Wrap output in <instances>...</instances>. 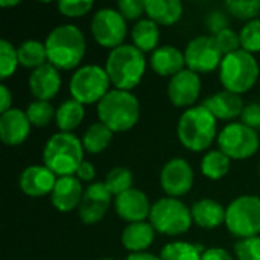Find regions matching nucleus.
<instances>
[{"mask_svg": "<svg viewBox=\"0 0 260 260\" xmlns=\"http://www.w3.org/2000/svg\"><path fill=\"white\" fill-rule=\"evenodd\" d=\"M98 117L113 133H123L137 123L140 104L133 93L114 88L98 104Z\"/></svg>", "mask_w": 260, "mask_h": 260, "instance_id": "5", "label": "nucleus"}, {"mask_svg": "<svg viewBox=\"0 0 260 260\" xmlns=\"http://www.w3.org/2000/svg\"><path fill=\"white\" fill-rule=\"evenodd\" d=\"M177 136L186 149L192 152L206 151L216 137V119L204 105L192 107L181 114Z\"/></svg>", "mask_w": 260, "mask_h": 260, "instance_id": "4", "label": "nucleus"}, {"mask_svg": "<svg viewBox=\"0 0 260 260\" xmlns=\"http://www.w3.org/2000/svg\"><path fill=\"white\" fill-rule=\"evenodd\" d=\"M126 20L117 9L102 8L99 9L91 20V34L94 40L111 50L122 46L126 37Z\"/></svg>", "mask_w": 260, "mask_h": 260, "instance_id": "11", "label": "nucleus"}, {"mask_svg": "<svg viewBox=\"0 0 260 260\" xmlns=\"http://www.w3.org/2000/svg\"><path fill=\"white\" fill-rule=\"evenodd\" d=\"M93 5L94 3L91 0H73V2L62 0V2H58V9L62 15L76 18V17H82L87 12H90Z\"/></svg>", "mask_w": 260, "mask_h": 260, "instance_id": "38", "label": "nucleus"}, {"mask_svg": "<svg viewBox=\"0 0 260 260\" xmlns=\"http://www.w3.org/2000/svg\"><path fill=\"white\" fill-rule=\"evenodd\" d=\"M105 186L111 192V195H120L129 189H133V174L126 168H114L107 174Z\"/></svg>", "mask_w": 260, "mask_h": 260, "instance_id": "32", "label": "nucleus"}, {"mask_svg": "<svg viewBox=\"0 0 260 260\" xmlns=\"http://www.w3.org/2000/svg\"><path fill=\"white\" fill-rule=\"evenodd\" d=\"M227 11L239 20H256L260 12V0H229Z\"/></svg>", "mask_w": 260, "mask_h": 260, "instance_id": "36", "label": "nucleus"}, {"mask_svg": "<svg viewBox=\"0 0 260 260\" xmlns=\"http://www.w3.org/2000/svg\"><path fill=\"white\" fill-rule=\"evenodd\" d=\"M94 175H96V171H94V166L90 161H82V165L76 171V177L81 181H93Z\"/></svg>", "mask_w": 260, "mask_h": 260, "instance_id": "44", "label": "nucleus"}, {"mask_svg": "<svg viewBox=\"0 0 260 260\" xmlns=\"http://www.w3.org/2000/svg\"><path fill=\"white\" fill-rule=\"evenodd\" d=\"M238 260H260V236L239 239L235 245Z\"/></svg>", "mask_w": 260, "mask_h": 260, "instance_id": "37", "label": "nucleus"}, {"mask_svg": "<svg viewBox=\"0 0 260 260\" xmlns=\"http://www.w3.org/2000/svg\"><path fill=\"white\" fill-rule=\"evenodd\" d=\"M259 136L256 129L244 123H229L218 136V146L230 160H245L259 149Z\"/></svg>", "mask_w": 260, "mask_h": 260, "instance_id": "10", "label": "nucleus"}, {"mask_svg": "<svg viewBox=\"0 0 260 260\" xmlns=\"http://www.w3.org/2000/svg\"><path fill=\"white\" fill-rule=\"evenodd\" d=\"M215 40L219 46V49L222 50L224 56L225 55H230L233 52H238L241 50V38H239V34H236L235 30L232 29H224L222 32L216 34L215 35Z\"/></svg>", "mask_w": 260, "mask_h": 260, "instance_id": "39", "label": "nucleus"}, {"mask_svg": "<svg viewBox=\"0 0 260 260\" xmlns=\"http://www.w3.org/2000/svg\"><path fill=\"white\" fill-rule=\"evenodd\" d=\"M110 78L105 69L99 66H84L78 69L69 84L72 99L82 105L99 104L104 96L110 91Z\"/></svg>", "mask_w": 260, "mask_h": 260, "instance_id": "9", "label": "nucleus"}, {"mask_svg": "<svg viewBox=\"0 0 260 260\" xmlns=\"http://www.w3.org/2000/svg\"><path fill=\"white\" fill-rule=\"evenodd\" d=\"M192 219L201 229H216L221 224H225V212L221 203L215 200H200L190 207Z\"/></svg>", "mask_w": 260, "mask_h": 260, "instance_id": "23", "label": "nucleus"}, {"mask_svg": "<svg viewBox=\"0 0 260 260\" xmlns=\"http://www.w3.org/2000/svg\"><path fill=\"white\" fill-rule=\"evenodd\" d=\"M125 260H161L160 256H155L152 253H131Z\"/></svg>", "mask_w": 260, "mask_h": 260, "instance_id": "46", "label": "nucleus"}, {"mask_svg": "<svg viewBox=\"0 0 260 260\" xmlns=\"http://www.w3.org/2000/svg\"><path fill=\"white\" fill-rule=\"evenodd\" d=\"M151 67L160 76H175L181 70H184L186 58L184 53L174 46H161L157 47L151 55Z\"/></svg>", "mask_w": 260, "mask_h": 260, "instance_id": "22", "label": "nucleus"}, {"mask_svg": "<svg viewBox=\"0 0 260 260\" xmlns=\"http://www.w3.org/2000/svg\"><path fill=\"white\" fill-rule=\"evenodd\" d=\"M117 11L125 20H137L146 12V0H120L117 2Z\"/></svg>", "mask_w": 260, "mask_h": 260, "instance_id": "40", "label": "nucleus"}, {"mask_svg": "<svg viewBox=\"0 0 260 260\" xmlns=\"http://www.w3.org/2000/svg\"><path fill=\"white\" fill-rule=\"evenodd\" d=\"M206 23H207L209 29H210L215 35L219 34V32H222L224 29H229V27H227V24H229L227 17H225V14L221 12V11H212V12L207 15Z\"/></svg>", "mask_w": 260, "mask_h": 260, "instance_id": "42", "label": "nucleus"}, {"mask_svg": "<svg viewBox=\"0 0 260 260\" xmlns=\"http://www.w3.org/2000/svg\"><path fill=\"white\" fill-rule=\"evenodd\" d=\"M225 225L229 232L239 238H254L260 235V198L256 195H242L230 203L225 212Z\"/></svg>", "mask_w": 260, "mask_h": 260, "instance_id": "8", "label": "nucleus"}, {"mask_svg": "<svg viewBox=\"0 0 260 260\" xmlns=\"http://www.w3.org/2000/svg\"><path fill=\"white\" fill-rule=\"evenodd\" d=\"M201 260H233V256L224 248H209L201 254Z\"/></svg>", "mask_w": 260, "mask_h": 260, "instance_id": "43", "label": "nucleus"}, {"mask_svg": "<svg viewBox=\"0 0 260 260\" xmlns=\"http://www.w3.org/2000/svg\"><path fill=\"white\" fill-rule=\"evenodd\" d=\"M111 204V192L105 183H91L85 190L79 204V218L84 224H96L104 219Z\"/></svg>", "mask_w": 260, "mask_h": 260, "instance_id": "14", "label": "nucleus"}, {"mask_svg": "<svg viewBox=\"0 0 260 260\" xmlns=\"http://www.w3.org/2000/svg\"><path fill=\"white\" fill-rule=\"evenodd\" d=\"M259 171H260V166H259Z\"/></svg>", "mask_w": 260, "mask_h": 260, "instance_id": "49", "label": "nucleus"}, {"mask_svg": "<svg viewBox=\"0 0 260 260\" xmlns=\"http://www.w3.org/2000/svg\"><path fill=\"white\" fill-rule=\"evenodd\" d=\"M151 204L148 197L139 189H129L114 200L116 213L126 222H143L151 215Z\"/></svg>", "mask_w": 260, "mask_h": 260, "instance_id": "16", "label": "nucleus"}, {"mask_svg": "<svg viewBox=\"0 0 260 260\" xmlns=\"http://www.w3.org/2000/svg\"><path fill=\"white\" fill-rule=\"evenodd\" d=\"M203 105L215 116V119H222V120H230L238 116H242V111L245 108L241 94L227 90L209 96Z\"/></svg>", "mask_w": 260, "mask_h": 260, "instance_id": "21", "label": "nucleus"}, {"mask_svg": "<svg viewBox=\"0 0 260 260\" xmlns=\"http://www.w3.org/2000/svg\"><path fill=\"white\" fill-rule=\"evenodd\" d=\"M146 14L157 24H175L183 15V5L178 0H146Z\"/></svg>", "mask_w": 260, "mask_h": 260, "instance_id": "25", "label": "nucleus"}, {"mask_svg": "<svg viewBox=\"0 0 260 260\" xmlns=\"http://www.w3.org/2000/svg\"><path fill=\"white\" fill-rule=\"evenodd\" d=\"M84 197V187L78 177H59L56 184L50 193V200L53 207L58 212H72L73 209H79V204Z\"/></svg>", "mask_w": 260, "mask_h": 260, "instance_id": "18", "label": "nucleus"}, {"mask_svg": "<svg viewBox=\"0 0 260 260\" xmlns=\"http://www.w3.org/2000/svg\"><path fill=\"white\" fill-rule=\"evenodd\" d=\"M201 93V79L198 73L184 69L171 78L168 85L169 101L175 107H190L195 104Z\"/></svg>", "mask_w": 260, "mask_h": 260, "instance_id": "15", "label": "nucleus"}, {"mask_svg": "<svg viewBox=\"0 0 260 260\" xmlns=\"http://www.w3.org/2000/svg\"><path fill=\"white\" fill-rule=\"evenodd\" d=\"M131 37H133L134 46L139 50H142L143 53L145 52H154L158 46V41H160L158 24L149 18L139 20L133 27Z\"/></svg>", "mask_w": 260, "mask_h": 260, "instance_id": "26", "label": "nucleus"}, {"mask_svg": "<svg viewBox=\"0 0 260 260\" xmlns=\"http://www.w3.org/2000/svg\"><path fill=\"white\" fill-rule=\"evenodd\" d=\"M30 133V122L26 111L11 108L0 116V139L5 145H21Z\"/></svg>", "mask_w": 260, "mask_h": 260, "instance_id": "19", "label": "nucleus"}, {"mask_svg": "<svg viewBox=\"0 0 260 260\" xmlns=\"http://www.w3.org/2000/svg\"><path fill=\"white\" fill-rule=\"evenodd\" d=\"M0 99H2V113H6L8 110H11V102H12V94L8 90L6 85H0Z\"/></svg>", "mask_w": 260, "mask_h": 260, "instance_id": "45", "label": "nucleus"}, {"mask_svg": "<svg viewBox=\"0 0 260 260\" xmlns=\"http://www.w3.org/2000/svg\"><path fill=\"white\" fill-rule=\"evenodd\" d=\"M155 230L148 222H134L122 232V244L131 253H145L154 242Z\"/></svg>", "mask_w": 260, "mask_h": 260, "instance_id": "24", "label": "nucleus"}, {"mask_svg": "<svg viewBox=\"0 0 260 260\" xmlns=\"http://www.w3.org/2000/svg\"><path fill=\"white\" fill-rule=\"evenodd\" d=\"M186 66L195 73H209L221 67L224 53L215 37L200 35L193 38L184 50Z\"/></svg>", "mask_w": 260, "mask_h": 260, "instance_id": "12", "label": "nucleus"}, {"mask_svg": "<svg viewBox=\"0 0 260 260\" xmlns=\"http://www.w3.org/2000/svg\"><path fill=\"white\" fill-rule=\"evenodd\" d=\"M161 189L169 198H180L186 195L193 184V171L183 158L169 160L160 174Z\"/></svg>", "mask_w": 260, "mask_h": 260, "instance_id": "13", "label": "nucleus"}, {"mask_svg": "<svg viewBox=\"0 0 260 260\" xmlns=\"http://www.w3.org/2000/svg\"><path fill=\"white\" fill-rule=\"evenodd\" d=\"M61 87V76L58 69L50 62L35 69L29 76V90L35 101H47L55 98Z\"/></svg>", "mask_w": 260, "mask_h": 260, "instance_id": "20", "label": "nucleus"}, {"mask_svg": "<svg viewBox=\"0 0 260 260\" xmlns=\"http://www.w3.org/2000/svg\"><path fill=\"white\" fill-rule=\"evenodd\" d=\"M18 55L17 49L6 40L0 41V79L5 81L6 78L12 76L18 66Z\"/></svg>", "mask_w": 260, "mask_h": 260, "instance_id": "34", "label": "nucleus"}, {"mask_svg": "<svg viewBox=\"0 0 260 260\" xmlns=\"http://www.w3.org/2000/svg\"><path fill=\"white\" fill-rule=\"evenodd\" d=\"M47 61L58 70H72L85 56V38L78 26L61 24L55 27L44 41Z\"/></svg>", "mask_w": 260, "mask_h": 260, "instance_id": "1", "label": "nucleus"}, {"mask_svg": "<svg viewBox=\"0 0 260 260\" xmlns=\"http://www.w3.org/2000/svg\"><path fill=\"white\" fill-rule=\"evenodd\" d=\"M56 175L46 166H29L20 175V189L30 198H40L52 193L56 184Z\"/></svg>", "mask_w": 260, "mask_h": 260, "instance_id": "17", "label": "nucleus"}, {"mask_svg": "<svg viewBox=\"0 0 260 260\" xmlns=\"http://www.w3.org/2000/svg\"><path fill=\"white\" fill-rule=\"evenodd\" d=\"M259 78V64L253 53L238 50L225 55L219 67V79L227 91L247 93Z\"/></svg>", "mask_w": 260, "mask_h": 260, "instance_id": "6", "label": "nucleus"}, {"mask_svg": "<svg viewBox=\"0 0 260 260\" xmlns=\"http://www.w3.org/2000/svg\"><path fill=\"white\" fill-rule=\"evenodd\" d=\"M17 55H18V62L20 66L26 67V69H38L44 64H47V52H46V46L40 41L35 40H27L24 43L20 44V47L17 49Z\"/></svg>", "mask_w": 260, "mask_h": 260, "instance_id": "29", "label": "nucleus"}, {"mask_svg": "<svg viewBox=\"0 0 260 260\" xmlns=\"http://www.w3.org/2000/svg\"><path fill=\"white\" fill-rule=\"evenodd\" d=\"M43 161L58 177L75 175L84 161L82 142L72 133L53 134L43 149Z\"/></svg>", "mask_w": 260, "mask_h": 260, "instance_id": "3", "label": "nucleus"}, {"mask_svg": "<svg viewBox=\"0 0 260 260\" xmlns=\"http://www.w3.org/2000/svg\"><path fill=\"white\" fill-rule=\"evenodd\" d=\"M242 123L250 126L251 129L260 128V104H250L242 111Z\"/></svg>", "mask_w": 260, "mask_h": 260, "instance_id": "41", "label": "nucleus"}, {"mask_svg": "<svg viewBox=\"0 0 260 260\" xmlns=\"http://www.w3.org/2000/svg\"><path fill=\"white\" fill-rule=\"evenodd\" d=\"M99 260H113V259H99Z\"/></svg>", "mask_w": 260, "mask_h": 260, "instance_id": "48", "label": "nucleus"}, {"mask_svg": "<svg viewBox=\"0 0 260 260\" xmlns=\"http://www.w3.org/2000/svg\"><path fill=\"white\" fill-rule=\"evenodd\" d=\"M27 119L30 122V125L35 126H46L49 125V122L55 117L56 110L50 105V102L47 101H34L27 110H26Z\"/></svg>", "mask_w": 260, "mask_h": 260, "instance_id": "33", "label": "nucleus"}, {"mask_svg": "<svg viewBox=\"0 0 260 260\" xmlns=\"http://www.w3.org/2000/svg\"><path fill=\"white\" fill-rule=\"evenodd\" d=\"M241 47L248 53L260 52V18L248 21L239 32Z\"/></svg>", "mask_w": 260, "mask_h": 260, "instance_id": "35", "label": "nucleus"}, {"mask_svg": "<svg viewBox=\"0 0 260 260\" xmlns=\"http://www.w3.org/2000/svg\"><path fill=\"white\" fill-rule=\"evenodd\" d=\"M84 116H85L84 105L75 99H69V101H64L56 108L55 122H56V126L61 129V133H72L81 125V122L84 120Z\"/></svg>", "mask_w": 260, "mask_h": 260, "instance_id": "27", "label": "nucleus"}, {"mask_svg": "<svg viewBox=\"0 0 260 260\" xmlns=\"http://www.w3.org/2000/svg\"><path fill=\"white\" fill-rule=\"evenodd\" d=\"M17 5H20V2H18V0H12V2L0 0V6H3V8H6V6H17Z\"/></svg>", "mask_w": 260, "mask_h": 260, "instance_id": "47", "label": "nucleus"}, {"mask_svg": "<svg viewBox=\"0 0 260 260\" xmlns=\"http://www.w3.org/2000/svg\"><path fill=\"white\" fill-rule=\"evenodd\" d=\"M111 140H113V131L108 126H105L102 122H96L90 125L81 139L84 151L90 154H99L105 151L111 143Z\"/></svg>", "mask_w": 260, "mask_h": 260, "instance_id": "28", "label": "nucleus"}, {"mask_svg": "<svg viewBox=\"0 0 260 260\" xmlns=\"http://www.w3.org/2000/svg\"><path fill=\"white\" fill-rule=\"evenodd\" d=\"M206 250L200 244L189 242H171L163 247L160 253L161 260H201V254Z\"/></svg>", "mask_w": 260, "mask_h": 260, "instance_id": "31", "label": "nucleus"}, {"mask_svg": "<svg viewBox=\"0 0 260 260\" xmlns=\"http://www.w3.org/2000/svg\"><path fill=\"white\" fill-rule=\"evenodd\" d=\"M230 161L222 151H210L201 160V172L210 180H219L229 174Z\"/></svg>", "mask_w": 260, "mask_h": 260, "instance_id": "30", "label": "nucleus"}, {"mask_svg": "<svg viewBox=\"0 0 260 260\" xmlns=\"http://www.w3.org/2000/svg\"><path fill=\"white\" fill-rule=\"evenodd\" d=\"M104 69L117 90L129 91L140 84L145 75V53L133 44H122L110 52Z\"/></svg>", "mask_w": 260, "mask_h": 260, "instance_id": "2", "label": "nucleus"}, {"mask_svg": "<svg viewBox=\"0 0 260 260\" xmlns=\"http://www.w3.org/2000/svg\"><path fill=\"white\" fill-rule=\"evenodd\" d=\"M151 225L155 232L166 236H180L186 233L193 219L190 209L178 198H161L151 207Z\"/></svg>", "mask_w": 260, "mask_h": 260, "instance_id": "7", "label": "nucleus"}]
</instances>
